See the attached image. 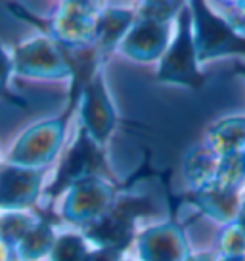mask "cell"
<instances>
[{"mask_svg": "<svg viewBox=\"0 0 245 261\" xmlns=\"http://www.w3.org/2000/svg\"><path fill=\"white\" fill-rule=\"evenodd\" d=\"M188 23H186V17H182V29H180V39L178 42L174 44V54L171 58V64L176 65L178 64V71L180 77L184 71H188L192 81H196V69H194V54H192V48H190V39H188Z\"/></svg>", "mask_w": 245, "mask_h": 261, "instance_id": "cell-1", "label": "cell"}]
</instances>
